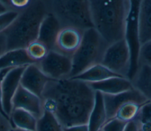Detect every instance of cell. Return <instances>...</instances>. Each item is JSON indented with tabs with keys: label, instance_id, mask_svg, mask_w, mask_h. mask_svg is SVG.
<instances>
[{
	"label": "cell",
	"instance_id": "obj_1",
	"mask_svg": "<svg viewBox=\"0 0 151 131\" xmlns=\"http://www.w3.org/2000/svg\"><path fill=\"white\" fill-rule=\"evenodd\" d=\"M95 96L89 83L65 78L48 82L41 99L44 109L52 112L65 127L87 124Z\"/></svg>",
	"mask_w": 151,
	"mask_h": 131
},
{
	"label": "cell",
	"instance_id": "obj_2",
	"mask_svg": "<svg viewBox=\"0 0 151 131\" xmlns=\"http://www.w3.org/2000/svg\"><path fill=\"white\" fill-rule=\"evenodd\" d=\"M94 28L109 45L125 38L130 0H90Z\"/></svg>",
	"mask_w": 151,
	"mask_h": 131
},
{
	"label": "cell",
	"instance_id": "obj_3",
	"mask_svg": "<svg viewBox=\"0 0 151 131\" xmlns=\"http://www.w3.org/2000/svg\"><path fill=\"white\" fill-rule=\"evenodd\" d=\"M19 12L16 19L4 32L7 51L25 49L31 42L37 40L40 25L49 11L45 2L31 1L27 7Z\"/></svg>",
	"mask_w": 151,
	"mask_h": 131
},
{
	"label": "cell",
	"instance_id": "obj_4",
	"mask_svg": "<svg viewBox=\"0 0 151 131\" xmlns=\"http://www.w3.org/2000/svg\"><path fill=\"white\" fill-rule=\"evenodd\" d=\"M48 11L58 19L63 28L71 27L85 31L94 28L88 0L48 1Z\"/></svg>",
	"mask_w": 151,
	"mask_h": 131
},
{
	"label": "cell",
	"instance_id": "obj_5",
	"mask_svg": "<svg viewBox=\"0 0 151 131\" xmlns=\"http://www.w3.org/2000/svg\"><path fill=\"white\" fill-rule=\"evenodd\" d=\"M108 46L94 28L84 31L80 46L71 55L72 70L69 78L80 74L94 65L101 63Z\"/></svg>",
	"mask_w": 151,
	"mask_h": 131
},
{
	"label": "cell",
	"instance_id": "obj_6",
	"mask_svg": "<svg viewBox=\"0 0 151 131\" xmlns=\"http://www.w3.org/2000/svg\"><path fill=\"white\" fill-rule=\"evenodd\" d=\"M101 63L112 72L129 79L131 68V53L125 39L109 45L104 53Z\"/></svg>",
	"mask_w": 151,
	"mask_h": 131
},
{
	"label": "cell",
	"instance_id": "obj_7",
	"mask_svg": "<svg viewBox=\"0 0 151 131\" xmlns=\"http://www.w3.org/2000/svg\"><path fill=\"white\" fill-rule=\"evenodd\" d=\"M38 65L43 73L52 79L69 78L72 70L71 56L50 50Z\"/></svg>",
	"mask_w": 151,
	"mask_h": 131
},
{
	"label": "cell",
	"instance_id": "obj_8",
	"mask_svg": "<svg viewBox=\"0 0 151 131\" xmlns=\"http://www.w3.org/2000/svg\"><path fill=\"white\" fill-rule=\"evenodd\" d=\"M140 1H131V9L129 16L125 35L131 53V68L129 79L134 75L138 68L139 54L140 45L139 39L138 14Z\"/></svg>",
	"mask_w": 151,
	"mask_h": 131
},
{
	"label": "cell",
	"instance_id": "obj_9",
	"mask_svg": "<svg viewBox=\"0 0 151 131\" xmlns=\"http://www.w3.org/2000/svg\"><path fill=\"white\" fill-rule=\"evenodd\" d=\"M26 66L11 69L2 80L3 109L4 112L9 117L13 110L12 99L20 85L21 76Z\"/></svg>",
	"mask_w": 151,
	"mask_h": 131
},
{
	"label": "cell",
	"instance_id": "obj_10",
	"mask_svg": "<svg viewBox=\"0 0 151 131\" xmlns=\"http://www.w3.org/2000/svg\"><path fill=\"white\" fill-rule=\"evenodd\" d=\"M51 79L40 68L38 63L26 66L21 76L20 85L41 98L45 87Z\"/></svg>",
	"mask_w": 151,
	"mask_h": 131
},
{
	"label": "cell",
	"instance_id": "obj_11",
	"mask_svg": "<svg viewBox=\"0 0 151 131\" xmlns=\"http://www.w3.org/2000/svg\"><path fill=\"white\" fill-rule=\"evenodd\" d=\"M103 99L107 114V120L114 117L119 108L130 102H137L145 104L149 102L139 91L133 89L116 95H103Z\"/></svg>",
	"mask_w": 151,
	"mask_h": 131
},
{
	"label": "cell",
	"instance_id": "obj_12",
	"mask_svg": "<svg viewBox=\"0 0 151 131\" xmlns=\"http://www.w3.org/2000/svg\"><path fill=\"white\" fill-rule=\"evenodd\" d=\"M12 108L13 109H21L29 112L37 119L41 117L44 112L41 98L21 85L12 99Z\"/></svg>",
	"mask_w": 151,
	"mask_h": 131
},
{
	"label": "cell",
	"instance_id": "obj_13",
	"mask_svg": "<svg viewBox=\"0 0 151 131\" xmlns=\"http://www.w3.org/2000/svg\"><path fill=\"white\" fill-rule=\"evenodd\" d=\"M83 32L71 27L63 28L55 42V51L71 56L80 46Z\"/></svg>",
	"mask_w": 151,
	"mask_h": 131
},
{
	"label": "cell",
	"instance_id": "obj_14",
	"mask_svg": "<svg viewBox=\"0 0 151 131\" xmlns=\"http://www.w3.org/2000/svg\"><path fill=\"white\" fill-rule=\"evenodd\" d=\"M61 29L57 17L48 12L40 25L37 39L44 43L49 50H55L56 39Z\"/></svg>",
	"mask_w": 151,
	"mask_h": 131
},
{
	"label": "cell",
	"instance_id": "obj_15",
	"mask_svg": "<svg viewBox=\"0 0 151 131\" xmlns=\"http://www.w3.org/2000/svg\"><path fill=\"white\" fill-rule=\"evenodd\" d=\"M89 85L95 92H101L103 95H116L134 89L130 80L122 76L109 78Z\"/></svg>",
	"mask_w": 151,
	"mask_h": 131
},
{
	"label": "cell",
	"instance_id": "obj_16",
	"mask_svg": "<svg viewBox=\"0 0 151 131\" xmlns=\"http://www.w3.org/2000/svg\"><path fill=\"white\" fill-rule=\"evenodd\" d=\"M138 31L140 46L151 41V0L140 1Z\"/></svg>",
	"mask_w": 151,
	"mask_h": 131
},
{
	"label": "cell",
	"instance_id": "obj_17",
	"mask_svg": "<svg viewBox=\"0 0 151 131\" xmlns=\"http://www.w3.org/2000/svg\"><path fill=\"white\" fill-rule=\"evenodd\" d=\"M130 81L133 88L151 102V66L144 63L139 64Z\"/></svg>",
	"mask_w": 151,
	"mask_h": 131
},
{
	"label": "cell",
	"instance_id": "obj_18",
	"mask_svg": "<svg viewBox=\"0 0 151 131\" xmlns=\"http://www.w3.org/2000/svg\"><path fill=\"white\" fill-rule=\"evenodd\" d=\"M103 95L96 92L95 101L87 122L88 131H100L107 121Z\"/></svg>",
	"mask_w": 151,
	"mask_h": 131
},
{
	"label": "cell",
	"instance_id": "obj_19",
	"mask_svg": "<svg viewBox=\"0 0 151 131\" xmlns=\"http://www.w3.org/2000/svg\"><path fill=\"white\" fill-rule=\"evenodd\" d=\"M34 63L28 56L25 49L6 51L0 56V70L26 66Z\"/></svg>",
	"mask_w": 151,
	"mask_h": 131
},
{
	"label": "cell",
	"instance_id": "obj_20",
	"mask_svg": "<svg viewBox=\"0 0 151 131\" xmlns=\"http://www.w3.org/2000/svg\"><path fill=\"white\" fill-rule=\"evenodd\" d=\"M120 76H122L112 72L101 63H98L91 66L80 74L70 78L91 83Z\"/></svg>",
	"mask_w": 151,
	"mask_h": 131
},
{
	"label": "cell",
	"instance_id": "obj_21",
	"mask_svg": "<svg viewBox=\"0 0 151 131\" xmlns=\"http://www.w3.org/2000/svg\"><path fill=\"white\" fill-rule=\"evenodd\" d=\"M14 127L35 131L37 118L32 113L21 109H15L10 115Z\"/></svg>",
	"mask_w": 151,
	"mask_h": 131
},
{
	"label": "cell",
	"instance_id": "obj_22",
	"mask_svg": "<svg viewBox=\"0 0 151 131\" xmlns=\"http://www.w3.org/2000/svg\"><path fill=\"white\" fill-rule=\"evenodd\" d=\"M35 131H63V127L52 112L44 109L41 117L37 119Z\"/></svg>",
	"mask_w": 151,
	"mask_h": 131
},
{
	"label": "cell",
	"instance_id": "obj_23",
	"mask_svg": "<svg viewBox=\"0 0 151 131\" xmlns=\"http://www.w3.org/2000/svg\"><path fill=\"white\" fill-rule=\"evenodd\" d=\"M143 105L137 102L126 103L118 109L114 117L126 123L134 120Z\"/></svg>",
	"mask_w": 151,
	"mask_h": 131
},
{
	"label": "cell",
	"instance_id": "obj_24",
	"mask_svg": "<svg viewBox=\"0 0 151 131\" xmlns=\"http://www.w3.org/2000/svg\"><path fill=\"white\" fill-rule=\"evenodd\" d=\"M25 49L28 57L35 63L41 61L50 51L44 43L38 39L31 42Z\"/></svg>",
	"mask_w": 151,
	"mask_h": 131
},
{
	"label": "cell",
	"instance_id": "obj_25",
	"mask_svg": "<svg viewBox=\"0 0 151 131\" xmlns=\"http://www.w3.org/2000/svg\"><path fill=\"white\" fill-rule=\"evenodd\" d=\"M19 11L9 10L0 14V33L6 30L19 15Z\"/></svg>",
	"mask_w": 151,
	"mask_h": 131
},
{
	"label": "cell",
	"instance_id": "obj_26",
	"mask_svg": "<svg viewBox=\"0 0 151 131\" xmlns=\"http://www.w3.org/2000/svg\"><path fill=\"white\" fill-rule=\"evenodd\" d=\"M139 125L151 126V102L142 105L139 113L134 120Z\"/></svg>",
	"mask_w": 151,
	"mask_h": 131
},
{
	"label": "cell",
	"instance_id": "obj_27",
	"mask_svg": "<svg viewBox=\"0 0 151 131\" xmlns=\"http://www.w3.org/2000/svg\"><path fill=\"white\" fill-rule=\"evenodd\" d=\"M144 63L151 66V41L140 46L138 66L139 64Z\"/></svg>",
	"mask_w": 151,
	"mask_h": 131
},
{
	"label": "cell",
	"instance_id": "obj_28",
	"mask_svg": "<svg viewBox=\"0 0 151 131\" xmlns=\"http://www.w3.org/2000/svg\"><path fill=\"white\" fill-rule=\"evenodd\" d=\"M127 123L115 117L106 121L102 127L101 131H124Z\"/></svg>",
	"mask_w": 151,
	"mask_h": 131
},
{
	"label": "cell",
	"instance_id": "obj_29",
	"mask_svg": "<svg viewBox=\"0 0 151 131\" xmlns=\"http://www.w3.org/2000/svg\"><path fill=\"white\" fill-rule=\"evenodd\" d=\"M13 128L10 119L0 112V131H12Z\"/></svg>",
	"mask_w": 151,
	"mask_h": 131
},
{
	"label": "cell",
	"instance_id": "obj_30",
	"mask_svg": "<svg viewBox=\"0 0 151 131\" xmlns=\"http://www.w3.org/2000/svg\"><path fill=\"white\" fill-rule=\"evenodd\" d=\"M11 69H4L2 70H0V112L2 113L4 116L7 117L8 118L10 119V117L8 116L4 111L3 109V106H2V80L5 76V75L8 73V72Z\"/></svg>",
	"mask_w": 151,
	"mask_h": 131
},
{
	"label": "cell",
	"instance_id": "obj_31",
	"mask_svg": "<svg viewBox=\"0 0 151 131\" xmlns=\"http://www.w3.org/2000/svg\"><path fill=\"white\" fill-rule=\"evenodd\" d=\"M7 2L9 4H6V5H11L15 8L20 9L21 10L24 9L26 7H27L30 2L31 1H27V0H22V1H15V0H12V1H7Z\"/></svg>",
	"mask_w": 151,
	"mask_h": 131
},
{
	"label": "cell",
	"instance_id": "obj_32",
	"mask_svg": "<svg viewBox=\"0 0 151 131\" xmlns=\"http://www.w3.org/2000/svg\"><path fill=\"white\" fill-rule=\"evenodd\" d=\"M63 131H88L87 124L77 125L63 127Z\"/></svg>",
	"mask_w": 151,
	"mask_h": 131
},
{
	"label": "cell",
	"instance_id": "obj_33",
	"mask_svg": "<svg viewBox=\"0 0 151 131\" xmlns=\"http://www.w3.org/2000/svg\"><path fill=\"white\" fill-rule=\"evenodd\" d=\"M7 51L6 39L4 32L0 33V56Z\"/></svg>",
	"mask_w": 151,
	"mask_h": 131
},
{
	"label": "cell",
	"instance_id": "obj_34",
	"mask_svg": "<svg viewBox=\"0 0 151 131\" xmlns=\"http://www.w3.org/2000/svg\"><path fill=\"white\" fill-rule=\"evenodd\" d=\"M124 131H139L137 122L135 120L128 122Z\"/></svg>",
	"mask_w": 151,
	"mask_h": 131
},
{
	"label": "cell",
	"instance_id": "obj_35",
	"mask_svg": "<svg viewBox=\"0 0 151 131\" xmlns=\"http://www.w3.org/2000/svg\"><path fill=\"white\" fill-rule=\"evenodd\" d=\"M9 10L10 9L8 8V6L5 4H4L3 1H0V14H3Z\"/></svg>",
	"mask_w": 151,
	"mask_h": 131
},
{
	"label": "cell",
	"instance_id": "obj_36",
	"mask_svg": "<svg viewBox=\"0 0 151 131\" xmlns=\"http://www.w3.org/2000/svg\"><path fill=\"white\" fill-rule=\"evenodd\" d=\"M12 131H32V130H25V129H22L17 127H14L12 130Z\"/></svg>",
	"mask_w": 151,
	"mask_h": 131
},
{
	"label": "cell",
	"instance_id": "obj_37",
	"mask_svg": "<svg viewBox=\"0 0 151 131\" xmlns=\"http://www.w3.org/2000/svg\"><path fill=\"white\" fill-rule=\"evenodd\" d=\"M100 131H101V130H100Z\"/></svg>",
	"mask_w": 151,
	"mask_h": 131
}]
</instances>
